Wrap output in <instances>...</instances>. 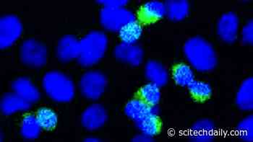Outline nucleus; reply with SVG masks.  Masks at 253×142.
I'll return each instance as SVG.
<instances>
[{
    "label": "nucleus",
    "mask_w": 253,
    "mask_h": 142,
    "mask_svg": "<svg viewBox=\"0 0 253 142\" xmlns=\"http://www.w3.org/2000/svg\"><path fill=\"white\" fill-rule=\"evenodd\" d=\"M184 53L190 65L201 72L212 71L216 67V54L213 46L201 37L187 40Z\"/></svg>",
    "instance_id": "obj_1"
},
{
    "label": "nucleus",
    "mask_w": 253,
    "mask_h": 142,
    "mask_svg": "<svg viewBox=\"0 0 253 142\" xmlns=\"http://www.w3.org/2000/svg\"><path fill=\"white\" fill-rule=\"evenodd\" d=\"M108 39L104 33L92 31L80 41L78 62L84 67L97 64L107 51Z\"/></svg>",
    "instance_id": "obj_2"
},
{
    "label": "nucleus",
    "mask_w": 253,
    "mask_h": 142,
    "mask_svg": "<svg viewBox=\"0 0 253 142\" xmlns=\"http://www.w3.org/2000/svg\"><path fill=\"white\" fill-rule=\"evenodd\" d=\"M43 87L46 94L56 102H70L75 96L74 84L59 71H50L45 74Z\"/></svg>",
    "instance_id": "obj_3"
},
{
    "label": "nucleus",
    "mask_w": 253,
    "mask_h": 142,
    "mask_svg": "<svg viewBox=\"0 0 253 142\" xmlns=\"http://www.w3.org/2000/svg\"><path fill=\"white\" fill-rule=\"evenodd\" d=\"M133 21H135V15L124 7H104L100 12L101 26L108 31H119L126 25Z\"/></svg>",
    "instance_id": "obj_4"
},
{
    "label": "nucleus",
    "mask_w": 253,
    "mask_h": 142,
    "mask_svg": "<svg viewBox=\"0 0 253 142\" xmlns=\"http://www.w3.org/2000/svg\"><path fill=\"white\" fill-rule=\"evenodd\" d=\"M107 85V78L104 74L98 71H90L81 78L80 90L85 98L95 101L104 94Z\"/></svg>",
    "instance_id": "obj_5"
},
{
    "label": "nucleus",
    "mask_w": 253,
    "mask_h": 142,
    "mask_svg": "<svg viewBox=\"0 0 253 142\" xmlns=\"http://www.w3.org/2000/svg\"><path fill=\"white\" fill-rule=\"evenodd\" d=\"M20 56L22 62L27 66L42 67L47 61V50L38 40L29 39L20 46Z\"/></svg>",
    "instance_id": "obj_6"
},
{
    "label": "nucleus",
    "mask_w": 253,
    "mask_h": 142,
    "mask_svg": "<svg viewBox=\"0 0 253 142\" xmlns=\"http://www.w3.org/2000/svg\"><path fill=\"white\" fill-rule=\"evenodd\" d=\"M23 31L19 18L15 15H6L0 20V47L4 49L12 46Z\"/></svg>",
    "instance_id": "obj_7"
},
{
    "label": "nucleus",
    "mask_w": 253,
    "mask_h": 142,
    "mask_svg": "<svg viewBox=\"0 0 253 142\" xmlns=\"http://www.w3.org/2000/svg\"><path fill=\"white\" fill-rule=\"evenodd\" d=\"M240 20L234 12L225 13L218 20L217 32L220 38L228 43H233L238 37Z\"/></svg>",
    "instance_id": "obj_8"
},
{
    "label": "nucleus",
    "mask_w": 253,
    "mask_h": 142,
    "mask_svg": "<svg viewBox=\"0 0 253 142\" xmlns=\"http://www.w3.org/2000/svg\"><path fill=\"white\" fill-rule=\"evenodd\" d=\"M166 15L165 4L159 1L146 2L137 11V20L143 26L154 24Z\"/></svg>",
    "instance_id": "obj_9"
},
{
    "label": "nucleus",
    "mask_w": 253,
    "mask_h": 142,
    "mask_svg": "<svg viewBox=\"0 0 253 142\" xmlns=\"http://www.w3.org/2000/svg\"><path fill=\"white\" fill-rule=\"evenodd\" d=\"M107 113L104 106L93 104L87 107L81 117V123L85 129L93 131L100 129L105 124Z\"/></svg>",
    "instance_id": "obj_10"
},
{
    "label": "nucleus",
    "mask_w": 253,
    "mask_h": 142,
    "mask_svg": "<svg viewBox=\"0 0 253 142\" xmlns=\"http://www.w3.org/2000/svg\"><path fill=\"white\" fill-rule=\"evenodd\" d=\"M115 56L121 62L137 67L143 62L144 53L140 46L123 43L115 48Z\"/></svg>",
    "instance_id": "obj_11"
},
{
    "label": "nucleus",
    "mask_w": 253,
    "mask_h": 142,
    "mask_svg": "<svg viewBox=\"0 0 253 142\" xmlns=\"http://www.w3.org/2000/svg\"><path fill=\"white\" fill-rule=\"evenodd\" d=\"M57 57L62 62H69L79 57L80 41L73 36H65L59 40Z\"/></svg>",
    "instance_id": "obj_12"
},
{
    "label": "nucleus",
    "mask_w": 253,
    "mask_h": 142,
    "mask_svg": "<svg viewBox=\"0 0 253 142\" xmlns=\"http://www.w3.org/2000/svg\"><path fill=\"white\" fill-rule=\"evenodd\" d=\"M31 107V103L23 99L16 93H7L1 101V110L2 113L10 115L18 111L27 110Z\"/></svg>",
    "instance_id": "obj_13"
},
{
    "label": "nucleus",
    "mask_w": 253,
    "mask_h": 142,
    "mask_svg": "<svg viewBox=\"0 0 253 142\" xmlns=\"http://www.w3.org/2000/svg\"><path fill=\"white\" fill-rule=\"evenodd\" d=\"M12 90L29 103L39 101L41 95L38 89L27 78H19L12 82Z\"/></svg>",
    "instance_id": "obj_14"
},
{
    "label": "nucleus",
    "mask_w": 253,
    "mask_h": 142,
    "mask_svg": "<svg viewBox=\"0 0 253 142\" xmlns=\"http://www.w3.org/2000/svg\"><path fill=\"white\" fill-rule=\"evenodd\" d=\"M145 74L151 83L158 87H163L168 82L169 74L167 70L162 64L156 61H149L146 64Z\"/></svg>",
    "instance_id": "obj_15"
},
{
    "label": "nucleus",
    "mask_w": 253,
    "mask_h": 142,
    "mask_svg": "<svg viewBox=\"0 0 253 142\" xmlns=\"http://www.w3.org/2000/svg\"><path fill=\"white\" fill-rule=\"evenodd\" d=\"M153 113H156L155 107L148 106L137 98L128 102L125 107L126 116L135 122Z\"/></svg>",
    "instance_id": "obj_16"
},
{
    "label": "nucleus",
    "mask_w": 253,
    "mask_h": 142,
    "mask_svg": "<svg viewBox=\"0 0 253 142\" xmlns=\"http://www.w3.org/2000/svg\"><path fill=\"white\" fill-rule=\"evenodd\" d=\"M236 104L243 110H252L253 109V79L249 77L243 81L239 89Z\"/></svg>",
    "instance_id": "obj_17"
},
{
    "label": "nucleus",
    "mask_w": 253,
    "mask_h": 142,
    "mask_svg": "<svg viewBox=\"0 0 253 142\" xmlns=\"http://www.w3.org/2000/svg\"><path fill=\"white\" fill-rule=\"evenodd\" d=\"M165 4L166 15L172 21H181L188 15L190 4L186 0H169Z\"/></svg>",
    "instance_id": "obj_18"
},
{
    "label": "nucleus",
    "mask_w": 253,
    "mask_h": 142,
    "mask_svg": "<svg viewBox=\"0 0 253 142\" xmlns=\"http://www.w3.org/2000/svg\"><path fill=\"white\" fill-rule=\"evenodd\" d=\"M135 123V126L142 134L150 137L158 135L162 131V121L156 113L150 114Z\"/></svg>",
    "instance_id": "obj_19"
},
{
    "label": "nucleus",
    "mask_w": 253,
    "mask_h": 142,
    "mask_svg": "<svg viewBox=\"0 0 253 142\" xmlns=\"http://www.w3.org/2000/svg\"><path fill=\"white\" fill-rule=\"evenodd\" d=\"M214 125L209 120H201L192 128L191 139L194 142H211L213 139Z\"/></svg>",
    "instance_id": "obj_20"
},
{
    "label": "nucleus",
    "mask_w": 253,
    "mask_h": 142,
    "mask_svg": "<svg viewBox=\"0 0 253 142\" xmlns=\"http://www.w3.org/2000/svg\"><path fill=\"white\" fill-rule=\"evenodd\" d=\"M143 26L138 21L131 22L119 31L120 38L126 44L134 45L141 37Z\"/></svg>",
    "instance_id": "obj_21"
},
{
    "label": "nucleus",
    "mask_w": 253,
    "mask_h": 142,
    "mask_svg": "<svg viewBox=\"0 0 253 142\" xmlns=\"http://www.w3.org/2000/svg\"><path fill=\"white\" fill-rule=\"evenodd\" d=\"M135 98L140 100L148 106L156 107L161 99L160 89L151 82L142 87L135 94Z\"/></svg>",
    "instance_id": "obj_22"
},
{
    "label": "nucleus",
    "mask_w": 253,
    "mask_h": 142,
    "mask_svg": "<svg viewBox=\"0 0 253 142\" xmlns=\"http://www.w3.org/2000/svg\"><path fill=\"white\" fill-rule=\"evenodd\" d=\"M172 76L176 85L181 87H187L195 80L193 70L185 64H179L173 67Z\"/></svg>",
    "instance_id": "obj_23"
},
{
    "label": "nucleus",
    "mask_w": 253,
    "mask_h": 142,
    "mask_svg": "<svg viewBox=\"0 0 253 142\" xmlns=\"http://www.w3.org/2000/svg\"><path fill=\"white\" fill-rule=\"evenodd\" d=\"M190 95L198 102H205L211 97L212 88L207 82L194 80L187 86Z\"/></svg>",
    "instance_id": "obj_24"
},
{
    "label": "nucleus",
    "mask_w": 253,
    "mask_h": 142,
    "mask_svg": "<svg viewBox=\"0 0 253 142\" xmlns=\"http://www.w3.org/2000/svg\"><path fill=\"white\" fill-rule=\"evenodd\" d=\"M41 129L42 127L37 121V116L27 115L24 117L22 121L20 133L24 138L27 140H34L38 138Z\"/></svg>",
    "instance_id": "obj_25"
},
{
    "label": "nucleus",
    "mask_w": 253,
    "mask_h": 142,
    "mask_svg": "<svg viewBox=\"0 0 253 142\" xmlns=\"http://www.w3.org/2000/svg\"><path fill=\"white\" fill-rule=\"evenodd\" d=\"M37 121L42 129L51 130L54 129L58 122V117L55 112L48 107H42L37 114Z\"/></svg>",
    "instance_id": "obj_26"
},
{
    "label": "nucleus",
    "mask_w": 253,
    "mask_h": 142,
    "mask_svg": "<svg viewBox=\"0 0 253 142\" xmlns=\"http://www.w3.org/2000/svg\"><path fill=\"white\" fill-rule=\"evenodd\" d=\"M239 137L245 142L253 141V117L252 115L244 118L237 126Z\"/></svg>",
    "instance_id": "obj_27"
},
{
    "label": "nucleus",
    "mask_w": 253,
    "mask_h": 142,
    "mask_svg": "<svg viewBox=\"0 0 253 142\" xmlns=\"http://www.w3.org/2000/svg\"><path fill=\"white\" fill-rule=\"evenodd\" d=\"M242 38L245 43L252 45L253 43V20H250L243 29L242 32Z\"/></svg>",
    "instance_id": "obj_28"
},
{
    "label": "nucleus",
    "mask_w": 253,
    "mask_h": 142,
    "mask_svg": "<svg viewBox=\"0 0 253 142\" xmlns=\"http://www.w3.org/2000/svg\"><path fill=\"white\" fill-rule=\"evenodd\" d=\"M98 4H102L104 7H113V8H120L125 7L128 3L126 0H101L97 1Z\"/></svg>",
    "instance_id": "obj_29"
},
{
    "label": "nucleus",
    "mask_w": 253,
    "mask_h": 142,
    "mask_svg": "<svg viewBox=\"0 0 253 142\" xmlns=\"http://www.w3.org/2000/svg\"><path fill=\"white\" fill-rule=\"evenodd\" d=\"M153 141H154V139L152 137H150V136L144 134L135 136L132 140V142H149Z\"/></svg>",
    "instance_id": "obj_30"
},
{
    "label": "nucleus",
    "mask_w": 253,
    "mask_h": 142,
    "mask_svg": "<svg viewBox=\"0 0 253 142\" xmlns=\"http://www.w3.org/2000/svg\"><path fill=\"white\" fill-rule=\"evenodd\" d=\"M87 142H100L99 139L96 138V137H88L85 139V141Z\"/></svg>",
    "instance_id": "obj_31"
}]
</instances>
